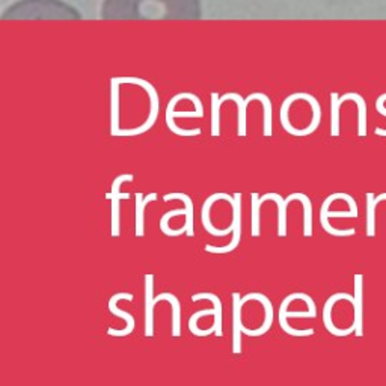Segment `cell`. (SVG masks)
Returning a JSON list of instances; mask_svg holds the SVG:
<instances>
[{
	"instance_id": "obj_1",
	"label": "cell",
	"mask_w": 386,
	"mask_h": 386,
	"mask_svg": "<svg viewBox=\"0 0 386 386\" xmlns=\"http://www.w3.org/2000/svg\"><path fill=\"white\" fill-rule=\"evenodd\" d=\"M101 18H201V0H103Z\"/></svg>"
},
{
	"instance_id": "obj_2",
	"label": "cell",
	"mask_w": 386,
	"mask_h": 386,
	"mask_svg": "<svg viewBox=\"0 0 386 386\" xmlns=\"http://www.w3.org/2000/svg\"><path fill=\"white\" fill-rule=\"evenodd\" d=\"M4 18H81L79 11L64 0H17Z\"/></svg>"
},
{
	"instance_id": "obj_3",
	"label": "cell",
	"mask_w": 386,
	"mask_h": 386,
	"mask_svg": "<svg viewBox=\"0 0 386 386\" xmlns=\"http://www.w3.org/2000/svg\"><path fill=\"white\" fill-rule=\"evenodd\" d=\"M317 317V307L312 300L311 296L305 293H291L288 295L279 307L278 320L284 332H287L290 336L303 338L314 335V329H305L297 331L295 327H291L288 323V319H315Z\"/></svg>"
},
{
	"instance_id": "obj_4",
	"label": "cell",
	"mask_w": 386,
	"mask_h": 386,
	"mask_svg": "<svg viewBox=\"0 0 386 386\" xmlns=\"http://www.w3.org/2000/svg\"><path fill=\"white\" fill-rule=\"evenodd\" d=\"M329 217H358V205L348 193H332L324 200L320 208V224L323 229L335 237L355 236V228L336 229L329 224Z\"/></svg>"
},
{
	"instance_id": "obj_5",
	"label": "cell",
	"mask_w": 386,
	"mask_h": 386,
	"mask_svg": "<svg viewBox=\"0 0 386 386\" xmlns=\"http://www.w3.org/2000/svg\"><path fill=\"white\" fill-rule=\"evenodd\" d=\"M227 100H234L237 103L239 106V136L244 137L248 135V128H246V108L249 106V103L252 100H260L263 103L264 106V136L266 137H271L273 133H272V101L271 98H268L266 93H261V92H255V93H251L249 97L243 98L242 96H239V93L236 92H229V93H225L224 97L219 98V104L222 106Z\"/></svg>"
},
{
	"instance_id": "obj_6",
	"label": "cell",
	"mask_w": 386,
	"mask_h": 386,
	"mask_svg": "<svg viewBox=\"0 0 386 386\" xmlns=\"http://www.w3.org/2000/svg\"><path fill=\"white\" fill-rule=\"evenodd\" d=\"M180 100H191L192 103L198 101V98L195 93H189V92H183V93H177V96L172 97L168 103L166 108V125L169 127V130L178 136H200L201 135V128H192V130H184V128H178L174 123V118H203L204 116V106H196L193 110H183V112H175L174 108L175 104H177Z\"/></svg>"
},
{
	"instance_id": "obj_7",
	"label": "cell",
	"mask_w": 386,
	"mask_h": 386,
	"mask_svg": "<svg viewBox=\"0 0 386 386\" xmlns=\"http://www.w3.org/2000/svg\"><path fill=\"white\" fill-rule=\"evenodd\" d=\"M252 236L260 237V208L266 201H275L278 204V236H287V204L285 200L279 193H266L259 196V193H252Z\"/></svg>"
},
{
	"instance_id": "obj_8",
	"label": "cell",
	"mask_w": 386,
	"mask_h": 386,
	"mask_svg": "<svg viewBox=\"0 0 386 386\" xmlns=\"http://www.w3.org/2000/svg\"><path fill=\"white\" fill-rule=\"evenodd\" d=\"M135 177L130 174H123L118 175L112 183V191L106 193V200L112 201V236L120 237V229H121V212H120V203L121 200H128L130 195L121 193V184L133 181Z\"/></svg>"
},
{
	"instance_id": "obj_9",
	"label": "cell",
	"mask_w": 386,
	"mask_h": 386,
	"mask_svg": "<svg viewBox=\"0 0 386 386\" xmlns=\"http://www.w3.org/2000/svg\"><path fill=\"white\" fill-rule=\"evenodd\" d=\"M340 300H347L353 305L355 302V296H350L347 293H335L334 296H331L329 299L326 300L324 303V308H323V323H324V327L327 329V332H331L334 336H338V338H344V336H348L350 334H353L356 326L355 323H352V326L346 327V329H338V327L334 324L332 322V308L336 302Z\"/></svg>"
},
{
	"instance_id": "obj_10",
	"label": "cell",
	"mask_w": 386,
	"mask_h": 386,
	"mask_svg": "<svg viewBox=\"0 0 386 386\" xmlns=\"http://www.w3.org/2000/svg\"><path fill=\"white\" fill-rule=\"evenodd\" d=\"M251 300H256V302L261 303L263 308H264V312H266V317H264V322L259 327V329L251 331V329H248L246 326H242V332L244 335H248V336H261L266 332H268V329H271V327H272V323H273V305H272L271 299H268L264 295H261V293H249V295H246L244 297H242V305L244 307Z\"/></svg>"
},
{
	"instance_id": "obj_11",
	"label": "cell",
	"mask_w": 386,
	"mask_h": 386,
	"mask_svg": "<svg viewBox=\"0 0 386 386\" xmlns=\"http://www.w3.org/2000/svg\"><path fill=\"white\" fill-rule=\"evenodd\" d=\"M120 300H128V302H130V300H133V295H130V293H118V295L112 296L110 300H109V311L112 314H115L116 317H121L123 320H125V323H127V326L124 327V329H121V331H115L113 327H109L108 335L115 336V338L130 335L135 331V326H136V322H135L132 314H128V312H125V311H123V310H120L118 307H116V303H118Z\"/></svg>"
},
{
	"instance_id": "obj_12",
	"label": "cell",
	"mask_w": 386,
	"mask_h": 386,
	"mask_svg": "<svg viewBox=\"0 0 386 386\" xmlns=\"http://www.w3.org/2000/svg\"><path fill=\"white\" fill-rule=\"evenodd\" d=\"M353 310H355V335L358 338L364 336V276L355 275V302H353Z\"/></svg>"
},
{
	"instance_id": "obj_13",
	"label": "cell",
	"mask_w": 386,
	"mask_h": 386,
	"mask_svg": "<svg viewBox=\"0 0 386 386\" xmlns=\"http://www.w3.org/2000/svg\"><path fill=\"white\" fill-rule=\"evenodd\" d=\"M242 296L232 293V352L242 353Z\"/></svg>"
},
{
	"instance_id": "obj_14",
	"label": "cell",
	"mask_w": 386,
	"mask_h": 386,
	"mask_svg": "<svg viewBox=\"0 0 386 386\" xmlns=\"http://www.w3.org/2000/svg\"><path fill=\"white\" fill-rule=\"evenodd\" d=\"M154 276L145 275V336L151 338L154 335Z\"/></svg>"
},
{
	"instance_id": "obj_15",
	"label": "cell",
	"mask_w": 386,
	"mask_h": 386,
	"mask_svg": "<svg viewBox=\"0 0 386 386\" xmlns=\"http://www.w3.org/2000/svg\"><path fill=\"white\" fill-rule=\"evenodd\" d=\"M300 201L303 205V236H312V204L305 193H291L285 198V204L288 205L293 201Z\"/></svg>"
},
{
	"instance_id": "obj_16",
	"label": "cell",
	"mask_w": 386,
	"mask_h": 386,
	"mask_svg": "<svg viewBox=\"0 0 386 386\" xmlns=\"http://www.w3.org/2000/svg\"><path fill=\"white\" fill-rule=\"evenodd\" d=\"M136 237L145 236V208L149 203L157 201V193H148L145 198L142 193H136Z\"/></svg>"
},
{
	"instance_id": "obj_17",
	"label": "cell",
	"mask_w": 386,
	"mask_h": 386,
	"mask_svg": "<svg viewBox=\"0 0 386 386\" xmlns=\"http://www.w3.org/2000/svg\"><path fill=\"white\" fill-rule=\"evenodd\" d=\"M161 300H168L172 307V336L178 338L181 336V303L177 299V296H174L171 293H161L154 297V302L159 303Z\"/></svg>"
},
{
	"instance_id": "obj_18",
	"label": "cell",
	"mask_w": 386,
	"mask_h": 386,
	"mask_svg": "<svg viewBox=\"0 0 386 386\" xmlns=\"http://www.w3.org/2000/svg\"><path fill=\"white\" fill-rule=\"evenodd\" d=\"M350 100V92L344 93L343 97L336 92L331 93V135L334 137L340 136V108L344 101Z\"/></svg>"
},
{
	"instance_id": "obj_19",
	"label": "cell",
	"mask_w": 386,
	"mask_h": 386,
	"mask_svg": "<svg viewBox=\"0 0 386 386\" xmlns=\"http://www.w3.org/2000/svg\"><path fill=\"white\" fill-rule=\"evenodd\" d=\"M200 300H210L213 303V307L216 310V315H215V335L217 338L224 336V331H222V302L220 299L213 295V293H198L192 296V302H200Z\"/></svg>"
},
{
	"instance_id": "obj_20",
	"label": "cell",
	"mask_w": 386,
	"mask_h": 386,
	"mask_svg": "<svg viewBox=\"0 0 386 386\" xmlns=\"http://www.w3.org/2000/svg\"><path fill=\"white\" fill-rule=\"evenodd\" d=\"M172 200H180L186 204V208L189 210V216L186 217V234L189 237H193L195 236V229H193V203L191 200L189 195L186 193H166L165 196H163V201H172Z\"/></svg>"
},
{
	"instance_id": "obj_21",
	"label": "cell",
	"mask_w": 386,
	"mask_h": 386,
	"mask_svg": "<svg viewBox=\"0 0 386 386\" xmlns=\"http://www.w3.org/2000/svg\"><path fill=\"white\" fill-rule=\"evenodd\" d=\"M207 315H213V317H215V315H216L215 307H213L212 310H201V311H198V312H195V314L192 315V317L189 319V324H187V326H189V331H191L195 336L203 338V336H208V335L215 334V326L208 327V329H205V331H200V329H198V320H200L201 317H207Z\"/></svg>"
},
{
	"instance_id": "obj_22",
	"label": "cell",
	"mask_w": 386,
	"mask_h": 386,
	"mask_svg": "<svg viewBox=\"0 0 386 386\" xmlns=\"http://www.w3.org/2000/svg\"><path fill=\"white\" fill-rule=\"evenodd\" d=\"M216 92L212 93V136H220V104Z\"/></svg>"
},
{
	"instance_id": "obj_23",
	"label": "cell",
	"mask_w": 386,
	"mask_h": 386,
	"mask_svg": "<svg viewBox=\"0 0 386 386\" xmlns=\"http://www.w3.org/2000/svg\"><path fill=\"white\" fill-rule=\"evenodd\" d=\"M385 101H386V93H383V96H380L379 98H378V101H376V110L380 113V115H383V116H386V108H385ZM374 133H376L378 136H386V130H383V128H376V130H374Z\"/></svg>"
}]
</instances>
